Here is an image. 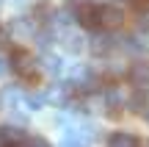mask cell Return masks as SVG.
<instances>
[{"instance_id": "19", "label": "cell", "mask_w": 149, "mask_h": 147, "mask_svg": "<svg viewBox=\"0 0 149 147\" xmlns=\"http://www.w3.org/2000/svg\"><path fill=\"white\" fill-rule=\"evenodd\" d=\"M0 144H3V131H0Z\"/></svg>"}, {"instance_id": "1", "label": "cell", "mask_w": 149, "mask_h": 147, "mask_svg": "<svg viewBox=\"0 0 149 147\" xmlns=\"http://www.w3.org/2000/svg\"><path fill=\"white\" fill-rule=\"evenodd\" d=\"M11 70L17 72V75L22 78L25 83H39V61H36V56L31 53V50H22V47H17V50H11Z\"/></svg>"}, {"instance_id": "2", "label": "cell", "mask_w": 149, "mask_h": 147, "mask_svg": "<svg viewBox=\"0 0 149 147\" xmlns=\"http://www.w3.org/2000/svg\"><path fill=\"white\" fill-rule=\"evenodd\" d=\"M74 22L80 28H88V31H100V6L94 3H80L74 8Z\"/></svg>"}, {"instance_id": "16", "label": "cell", "mask_w": 149, "mask_h": 147, "mask_svg": "<svg viewBox=\"0 0 149 147\" xmlns=\"http://www.w3.org/2000/svg\"><path fill=\"white\" fill-rule=\"evenodd\" d=\"M11 44V33L6 31V28H0V50H6Z\"/></svg>"}, {"instance_id": "11", "label": "cell", "mask_w": 149, "mask_h": 147, "mask_svg": "<svg viewBox=\"0 0 149 147\" xmlns=\"http://www.w3.org/2000/svg\"><path fill=\"white\" fill-rule=\"evenodd\" d=\"M0 131H3V144H22L25 142V131H19V128L6 125V128H0Z\"/></svg>"}, {"instance_id": "10", "label": "cell", "mask_w": 149, "mask_h": 147, "mask_svg": "<svg viewBox=\"0 0 149 147\" xmlns=\"http://www.w3.org/2000/svg\"><path fill=\"white\" fill-rule=\"evenodd\" d=\"M108 144H113V147H133V144H138V136L124 133V131H116V133L108 136Z\"/></svg>"}, {"instance_id": "13", "label": "cell", "mask_w": 149, "mask_h": 147, "mask_svg": "<svg viewBox=\"0 0 149 147\" xmlns=\"http://www.w3.org/2000/svg\"><path fill=\"white\" fill-rule=\"evenodd\" d=\"M44 70H47L50 75H58V72H61V58H55V56H47V58H44Z\"/></svg>"}, {"instance_id": "15", "label": "cell", "mask_w": 149, "mask_h": 147, "mask_svg": "<svg viewBox=\"0 0 149 147\" xmlns=\"http://www.w3.org/2000/svg\"><path fill=\"white\" fill-rule=\"evenodd\" d=\"M138 28L144 33H149V8L146 11H138Z\"/></svg>"}, {"instance_id": "8", "label": "cell", "mask_w": 149, "mask_h": 147, "mask_svg": "<svg viewBox=\"0 0 149 147\" xmlns=\"http://www.w3.org/2000/svg\"><path fill=\"white\" fill-rule=\"evenodd\" d=\"M11 31H14V36H36V20H31V17H17V20L11 22Z\"/></svg>"}, {"instance_id": "4", "label": "cell", "mask_w": 149, "mask_h": 147, "mask_svg": "<svg viewBox=\"0 0 149 147\" xmlns=\"http://www.w3.org/2000/svg\"><path fill=\"white\" fill-rule=\"evenodd\" d=\"M127 78L130 83H133L135 89H149V61H135V64H130L127 70Z\"/></svg>"}, {"instance_id": "17", "label": "cell", "mask_w": 149, "mask_h": 147, "mask_svg": "<svg viewBox=\"0 0 149 147\" xmlns=\"http://www.w3.org/2000/svg\"><path fill=\"white\" fill-rule=\"evenodd\" d=\"M11 70V61H6V58H0V78L6 75V72Z\"/></svg>"}, {"instance_id": "9", "label": "cell", "mask_w": 149, "mask_h": 147, "mask_svg": "<svg viewBox=\"0 0 149 147\" xmlns=\"http://www.w3.org/2000/svg\"><path fill=\"white\" fill-rule=\"evenodd\" d=\"M122 47L127 50V53H133V56H144L146 50H149V42H146V39H141V36H127L122 42Z\"/></svg>"}, {"instance_id": "18", "label": "cell", "mask_w": 149, "mask_h": 147, "mask_svg": "<svg viewBox=\"0 0 149 147\" xmlns=\"http://www.w3.org/2000/svg\"><path fill=\"white\" fill-rule=\"evenodd\" d=\"M0 108H3V94H0Z\"/></svg>"}, {"instance_id": "12", "label": "cell", "mask_w": 149, "mask_h": 147, "mask_svg": "<svg viewBox=\"0 0 149 147\" xmlns=\"http://www.w3.org/2000/svg\"><path fill=\"white\" fill-rule=\"evenodd\" d=\"M25 103L31 106V108H42V106L47 103V94H44V92H28L25 94Z\"/></svg>"}, {"instance_id": "5", "label": "cell", "mask_w": 149, "mask_h": 147, "mask_svg": "<svg viewBox=\"0 0 149 147\" xmlns=\"http://www.w3.org/2000/svg\"><path fill=\"white\" fill-rule=\"evenodd\" d=\"M113 47H116V42H113L111 31H105V28H102V33H94V36L88 39V50L94 56H108Z\"/></svg>"}, {"instance_id": "7", "label": "cell", "mask_w": 149, "mask_h": 147, "mask_svg": "<svg viewBox=\"0 0 149 147\" xmlns=\"http://www.w3.org/2000/svg\"><path fill=\"white\" fill-rule=\"evenodd\" d=\"M61 44H64L66 53H80L86 47V39L80 33H74V31H61Z\"/></svg>"}, {"instance_id": "6", "label": "cell", "mask_w": 149, "mask_h": 147, "mask_svg": "<svg viewBox=\"0 0 149 147\" xmlns=\"http://www.w3.org/2000/svg\"><path fill=\"white\" fill-rule=\"evenodd\" d=\"M124 106H127V111H133V114L144 117V114H146V108H149L146 89H133V92H130V97L124 100Z\"/></svg>"}, {"instance_id": "3", "label": "cell", "mask_w": 149, "mask_h": 147, "mask_svg": "<svg viewBox=\"0 0 149 147\" xmlns=\"http://www.w3.org/2000/svg\"><path fill=\"white\" fill-rule=\"evenodd\" d=\"M122 25H124V11L119 6H100V28L119 31Z\"/></svg>"}, {"instance_id": "14", "label": "cell", "mask_w": 149, "mask_h": 147, "mask_svg": "<svg viewBox=\"0 0 149 147\" xmlns=\"http://www.w3.org/2000/svg\"><path fill=\"white\" fill-rule=\"evenodd\" d=\"M22 144H33V147H47L50 142H47L44 136H28V133H25V142H22Z\"/></svg>"}]
</instances>
